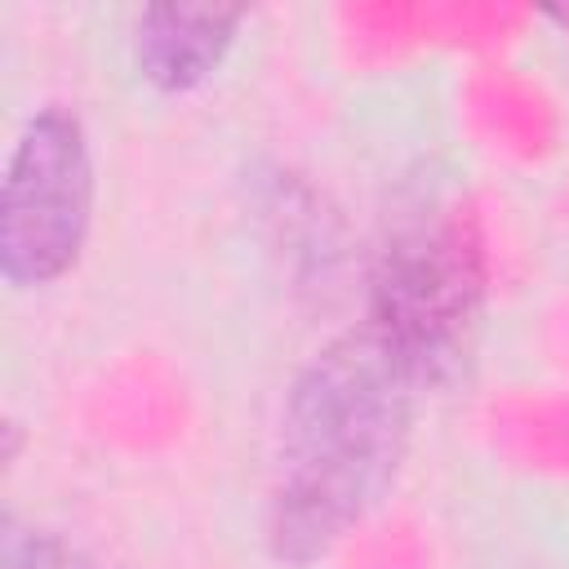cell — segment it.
<instances>
[{"mask_svg":"<svg viewBox=\"0 0 569 569\" xmlns=\"http://www.w3.org/2000/svg\"><path fill=\"white\" fill-rule=\"evenodd\" d=\"M422 373L369 320L293 378L267 493V547L280 565L325 560L396 485Z\"/></svg>","mask_w":569,"mask_h":569,"instance_id":"cell-1","label":"cell"},{"mask_svg":"<svg viewBox=\"0 0 569 569\" xmlns=\"http://www.w3.org/2000/svg\"><path fill=\"white\" fill-rule=\"evenodd\" d=\"M480 298L485 258L476 222L458 209H431L382 249L369 325L405 351L422 382H431L467 351Z\"/></svg>","mask_w":569,"mask_h":569,"instance_id":"cell-2","label":"cell"},{"mask_svg":"<svg viewBox=\"0 0 569 569\" xmlns=\"http://www.w3.org/2000/svg\"><path fill=\"white\" fill-rule=\"evenodd\" d=\"M93 222V156L76 111L49 102L27 116L0 191V271L13 289L67 276Z\"/></svg>","mask_w":569,"mask_h":569,"instance_id":"cell-3","label":"cell"},{"mask_svg":"<svg viewBox=\"0 0 569 569\" xmlns=\"http://www.w3.org/2000/svg\"><path fill=\"white\" fill-rule=\"evenodd\" d=\"M240 18L244 13L227 4H147L133 22V62L142 80L160 93L204 84L222 67Z\"/></svg>","mask_w":569,"mask_h":569,"instance_id":"cell-4","label":"cell"},{"mask_svg":"<svg viewBox=\"0 0 569 569\" xmlns=\"http://www.w3.org/2000/svg\"><path fill=\"white\" fill-rule=\"evenodd\" d=\"M0 569H102V565L84 560L62 538H53V533H44L36 525H18L13 516H4V529H0Z\"/></svg>","mask_w":569,"mask_h":569,"instance_id":"cell-5","label":"cell"}]
</instances>
